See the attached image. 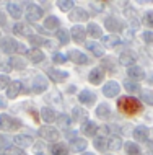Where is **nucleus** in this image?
Masks as SVG:
<instances>
[{"instance_id": "nucleus-1", "label": "nucleus", "mask_w": 153, "mask_h": 155, "mask_svg": "<svg viewBox=\"0 0 153 155\" xmlns=\"http://www.w3.org/2000/svg\"><path fill=\"white\" fill-rule=\"evenodd\" d=\"M117 106L124 114H129V116L137 114V113L142 110V103H140L137 98H132V96H122V98H119Z\"/></svg>"}, {"instance_id": "nucleus-2", "label": "nucleus", "mask_w": 153, "mask_h": 155, "mask_svg": "<svg viewBox=\"0 0 153 155\" xmlns=\"http://www.w3.org/2000/svg\"><path fill=\"white\" fill-rule=\"evenodd\" d=\"M0 126H2V129H5V131H16V129L21 127V123H20V119H15V118H11V116L2 114L0 116Z\"/></svg>"}, {"instance_id": "nucleus-3", "label": "nucleus", "mask_w": 153, "mask_h": 155, "mask_svg": "<svg viewBox=\"0 0 153 155\" xmlns=\"http://www.w3.org/2000/svg\"><path fill=\"white\" fill-rule=\"evenodd\" d=\"M0 48H2V51L5 54H13L20 49V43L16 39H13V38H3L2 43H0Z\"/></svg>"}, {"instance_id": "nucleus-4", "label": "nucleus", "mask_w": 153, "mask_h": 155, "mask_svg": "<svg viewBox=\"0 0 153 155\" xmlns=\"http://www.w3.org/2000/svg\"><path fill=\"white\" fill-rule=\"evenodd\" d=\"M39 136L43 137V139H46V140L56 142L57 139H59V131H57L56 127H52V126H43V127L39 129Z\"/></svg>"}, {"instance_id": "nucleus-5", "label": "nucleus", "mask_w": 153, "mask_h": 155, "mask_svg": "<svg viewBox=\"0 0 153 155\" xmlns=\"http://www.w3.org/2000/svg\"><path fill=\"white\" fill-rule=\"evenodd\" d=\"M26 18L30 20V21H39V20L43 18V8H39L38 5H34V3H30L26 8Z\"/></svg>"}, {"instance_id": "nucleus-6", "label": "nucleus", "mask_w": 153, "mask_h": 155, "mask_svg": "<svg viewBox=\"0 0 153 155\" xmlns=\"http://www.w3.org/2000/svg\"><path fill=\"white\" fill-rule=\"evenodd\" d=\"M67 57L72 62H75V64H80V65H85V64H88L90 62V59L85 56L81 51H77V49H72V51H69V54H67Z\"/></svg>"}, {"instance_id": "nucleus-7", "label": "nucleus", "mask_w": 153, "mask_h": 155, "mask_svg": "<svg viewBox=\"0 0 153 155\" xmlns=\"http://www.w3.org/2000/svg\"><path fill=\"white\" fill-rule=\"evenodd\" d=\"M13 142L18 149H24V147H28V145L33 144V137L28 136V134H20V136L13 137Z\"/></svg>"}, {"instance_id": "nucleus-8", "label": "nucleus", "mask_w": 153, "mask_h": 155, "mask_svg": "<svg viewBox=\"0 0 153 155\" xmlns=\"http://www.w3.org/2000/svg\"><path fill=\"white\" fill-rule=\"evenodd\" d=\"M119 91H121V87H119L116 82H107L106 85L103 87V93H104V96H109V98L117 96Z\"/></svg>"}, {"instance_id": "nucleus-9", "label": "nucleus", "mask_w": 153, "mask_h": 155, "mask_svg": "<svg viewBox=\"0 0 153 155\" xmlns=\"http://www.w3.org/2000/svg\"><path fill=\"white\" fill-rule=\"evenodd\" d=\"M46 88H47V80L46 78H44L43 75L34 77V80H33V91H34V93H43Z\"/></svg>"}, {"instance_id": "nucleus-10", "label": "nucleus", "mask_w": 153, "mask_h": 155, "mask_svg": "<svg viewBox=\"0 0 153 155\" xmlns=\"http://www.w3.org/2000/svg\"><path fill=\"white\" fill-rule=\"evenodd\" d=\"M135 61H137V57H135V54L130 52V51H124V52H121V56H119V62H121L122 65H127V67H132L135 64Z\"/></svg>"}, {"instance_id": "nucleus-11", "label": "nucleus", "mask_w": 153, "mask_h": 155, "mask_svg": "<svg viewBox=\"0 0 153 155\" xmlns=\"http://www.w3.org/2000/svg\"><path fill=\"white\" fill-rule=\"evenodd\" d=\"M104 26L107 31H121L122 30V21H119V20H116L114 16H107L104 20Z\"/></svg>"}, {"instance_id": "nucleus-12", "label": "nucleus", "mask_w": 153, "mask_h": 155, "mask_svg": "<svg viewBox=\"0 0 153 155\" xmlns=\"http://www.w3.org/2000/svg\"><path fill=\"white\" fill-rule=\"evenodd\" d=\"M103 78H104V72H103L100 67H94L88 75V80H90V83H93V85H100L103 82Z\"/></svg>"}, {"instance_id": "nucleus-13", "label": "nucleus", "mask_w": 153, "mask_h": 155, "mask_svg": "<svg viewBox=\"0 0 153 155\" xmlns=\"http://www.w3.org/2000/svg\"><path fill=\"white\" fill-rule=\"evenodd\" d=\"M78 100H80V103L90 106V104H93L94 101H96V96H94V93L90 91V90H81L80 95H78Z\"/></svg>"}, {"instance_id": "nucleus-14", "label": "nucleus", "mask_w": 153, "mask_h": 155, "mask_svg": "<svg viewBox=\"0 0 153 155\" xmlns=\"http://www.w3.org/2000/svg\"><path fill=\"white\" fill-rule=\"evenodd\" d=\"M47 75L51 77V80H52V82H56V83L64 82L65 78L69 77L67 72H64V70H57V69H49V70H47Z\"/></svg>"}, {"instance_id": "nucleus-15", "label": "nucleus", "mask_w": 153, "mask_h": 155, "mask_svg": "<svg viewBox=\"0 0 153 155\" xmlns=\"http://www.w3.org/2000/svg\"><path fill=\"white\" fill-rule=\"evenodd\" d=\"M20 91H21V82H18V80L10 82V85L7 87V96L8 98H16Z\"/></svg>"}, {"instance_id": "nucleus-16", "label": "nucleus", "mask_w": 153, "mask_h": 155, "mask_svg": "<svg viewBox=\"0 0 153 155\" xmlns=\"http://www.w3.org/2000/svg\"><path fill=\"white\" fill-rule=\"evenodd\" d=\"M7 10H8V13L11 15V18H21V15H23L21 5H20V3H15V2H8Z\"/></svg>"}, {"instance_id": "nucleus-17", "label": "nucleus", "mask_w": 153, "mask_h": 155, "mask_svg": "<svg viewBox=\"0 0 153 155\" xmlns=\"http://www.w3.org/2000/svg\"><path fill=\"white\" fill-rule=\"evenodd\" d=\"M148 134H150V131H148L147 126H137V127L134 129V137L137 140L147 142L148 140Z\"/></svg>"}, {"instance_id": "nucleus-18", "label": "nucleus", "mask_w": 153, "mask_h": 155, "mask_svg": "<svg viewBox=\"0 0 153 155\" xmlns=\"http://www.w3.org/2000/svg\"><path fill=\"white\" fill-rule=\"evenodd\" d=\"M85 36H86V30H85L83 26L77 25V26L72 28V38H73V41H77V43H83Z\"/></svg>"}, {"instance_id": "nucleus-19", "label": "nucleus", "mask_w": 153, "mask_h": 155, "mask_svg": "<svg viewBox=\"0 0 153 155\" xmlns=\"http://www.w3.org/2000/svg\"><path fill=\"white\" fill-rule=\"evenodd\" d=\"M70 20H73V21H85V20H88V13L83 8H73L70 12Z\"/></svg>"}, {"instance_id": "nucleus-20", "label": "nucleus", "mask_w": 153, "mask_h": 155, "mask_svg": "<svg viewBox=\"0 0 153 155\" xmlns=\"http://www.w3.org/2000/svg\"><path fill=\"white\" fill-rule=\"evenodd\" d=\"M28 39H30V44L34 46V49H38L39 46H51V41L46 39V38H43V36H34V35H31Z\"/></svg>"}, {"instance_id": "nucleus-21", "label": "nucleus", "mask_w": 153, "mask_h": 155, "mask_svg": "<svg viewBox=\"0 0 153 155\" xmlns=\"http://www.w3.org/2000/svg\"><path fill=\"white\" fill-rule=\"evenodd\" d=\"M26 54H28V57H30V61L34 62V64H39V62L44 61V52L41 51V49H34V48H33L31 51H28Z\"/></svg>"}, {"instance_id": "nucleus-22", "label": "nucleus", "mask_w": 153, "mask_h": 155, "mask_svg": "<svg viewBox=\"0 0 153 155\" xmlns=\"http://www.w3.org/2000/svg\"><path fill=\"white\" fill-rule=\"evenodd\" d=\"M96 131H98V127L93 121H85V123L81 124V132H83L85 136H94Z\"/></svg>"}, {"instance_id": "nucleus-23", "label": "nucleus", "mask_w": 153, "mask_h": 155, "mask_svg": "<svg viewBox=\"0 0 153 155\" xmlns=\"http://www.w3.org/2000/svg\"><path fill=\"white\" fill-rule=\"evenodd\" d=\"M103 44H106L107 48H116V46L122 44L121 38L116 35H109V36H103Z\"/></svg>"}, {"instance_id": "nucleus-24", "label": "nucleus", "mask_w": 153, "mask_h": 155, "mask_svg": "<svg viewBox=\"0 0 153 155\" xmlns=\"http://www.w3.org/2000/svg\"><path fill=\"white\" fill-rule=\"evenodd\" d=\"M127 74H129V77H130V78H134V80H142V78L145 77V72H143V70L140 69V67H137V65L129 67Z\"/></svg>"}, {"instance_id": "nucleus-25", "label": "nucleus", "mask_w": 153, "mask_h": 155, "mask_svg": "<svg viewBox=\"0 0 153 155\" xmlns=\"http://www.w3.org/2000/svg\"><path fill=\"white\" fill-rule=\"evenodd\" d=\"M70 147H72V150H75V152H83L86 149V140L80 139V137H75L73 140H70Z\"/></svg>"}, {"instance_id": "nucleus-26", "label": "nucleus", "mask_w": 153, "mask_h": 155, "mask_svg": "<svg viewBox=\"0 0 153 155\" xmlns=\"http://www.w3.org/2000/svg\"><path fill=\"white\" fill-rule=\"evenodd\" d=\"M41 116H43V119L46 123H54L57 119V113L54 110H51V108H43L41 110Z\"/></svg>"}, {"instance_id": "nucleus-27", "label": "nucleus", "mask_w": 153, "mask_h": 155, "mask_svg": "<svg viewBox=\"0 0 153 155\" xmlns=\"http://www.w3.org/2000/svg\"><path fill=\"white\" fill-rule=\"evenodd\" d=\"M60 26V21H59V18L57 16H54V15H51L49 18H46V21H44V28L46 30H57V28Z\"/></svg>"}, {"instance_id": "nucleus-28", "label": "nucleus", "mask_w": 153, "mask_h": 155, "mask_svg": "<svg viewBox=\"0 0 153 155\" xmlns=\"http://www.w3.org/2000/svg\"><path fill=\"white\" fill-rule=\"evenodd\" d=\"M86 48H88L90 52H93L96 57H104V49H103L101 44H98V43H88V44H86Z\"/></svg>"}, {"instance_id": "nucleus-29", "label": "nucleus", "mask_w": 153, "mask_h": 155, "mask_svg": "<svg viewBox=\"0 0 153 155\" xmlns=\"http://www.w3.org/2000/svg\"><path fill=\"white\" fill-rule=\"evenodd\" d=\"M86 33H90V36L93 38H103V30L96 23H90L88 28H86Z\"/></svg>"}, {"instance_id": "nucleus-30", "label": "nucleus", "mask_w": 153, "mask_h": 155, "mask_svg": "<svg viewBox=\"0 0 153 155\" xmlns=\"http://www.w3.org/2000/svg\"><path fill=\"white\" fill-rule=\"evenodd\" d=\"M51 153L52 155H69V149L64 144H54L51 145Z\"/></svg>"}, {"instance_id": "nucleus-31", "label": "nucleus", "mask_w": 153, "mask_h": 155, "mask_svg": "<svg viewBox=\"0 0 153 155\" xmlns=\"http://www.w3.org/2000/svg\"><path fill=\"white\" fill-rule=\"evenodd\" d=\"M121 147H122V140H121V137L113 136L109 140H107V150H119Z\"/></svg>"}, {"instance_id": "nucleus-32", "label": "nucleus", "mask_w": 153, "mask_h": 155, "mask_svg": "<svg viewBox=\"0 0 153 155\" xmlns=\"http://www.w3.org/2000/svg\"><path fill=\"white\" fill-rule=\"evenodd\" d=\"M124 150H126L127 155H140V149L135 142H127V144L124 145Z\"/></svg>"}, {"instance_id": "nucleus-33", "label": "nucleus", "mask_w": 153, "mask_h": 155, "mask_svg": "<svg viewBox=\"0 0 153 155\" xmlns=\"http://www.w3.org/2000/svg\"><path fill=\"white\" fill-rule=\"evenodd\" d=\"M93 145H94V149H98L100 152L107 150V139L106 137H96V139L93 140Z\"/></svg>"}, {"instance_id": "nucleus-34", "label": "nucleus", "mask_w": 153, "mask_h": 155, "mask_svg": "<svg viewBox=\"0 0 153 155\" xmlns=\"http://www.w3.org/2000/svg\"><path fill=\"white\" fill-rule=\"evenodd\" d=\"M109 114H111L109 106H107L106 103H101L100 106H98V110H96V116L98 118H109Z\"/></svg>"}, {"instance_id": "nucleus-35", "label": "nucleus", "mask_w": 153, "mask_h": 155, "mask_svg": "<svg viewBox=\"0 0 153 155\" xmlns=\"http://www.w3.org/2000/svg\"><path fill=\"white\" fill-rule=\"evenodd\" d=\"M57 5H59V8L62 12H69L73 8L75 2H73V0H60V2H57Z\"/></svg>"}, {"instance_id": "nucleus-36", "label": "nucleus", "mask_w": 153, "mask_h": 155, "mask_svg": "<svg viewBox=\"0 0 153 155\" xmlns=\"http://www.w3.org/2000/svg\"><path fill=\"white\" fill-rule=\"evenodd\" d=\"M57 38H59V41L62 44H69V41H70V35L67 30H59L57 31Z\"/></svg>"}, {"instance_id": "nucleus-37", "label": "nucleus", "mask_w": 153, "mask_h": 155, "mask_svg": "<svg viewBox=\"0 0 153 155\" xmlns=\"http://www.w3.org/2000/svg\"><path fill=\"white\" fill-rule=\"evenodd\" d=\"M13 31H15V35H24V33L30 31V28H28V25H24V23H16L13 26Z\"/></svg>"}, {"instance_id": "nucleus-38", "label": "nucleus", "mask_w": 153, "mask_h": 155, "mask_svg": "<svg viewBox=\"0 0 153 155\" xmlns=\"http://www.w3.org/2000/svg\"><path fill=\"white\" fill-rule=\"evenodd\" d=\"M142 21H143V25H147L148 28H153V10H148L147 13L143 15Z\"/></svg>"}, {"instance_id": "nucleus-39", "label": "nucleus", "mask_w": 153, "mask_h": 155, "mask_svg": "<svg viewBox=\"0 0 153 155\" xmlns=\"http://www.w3.org/2000/svg\"><path fill=\"white\" fill-rule=\"evenodd\" d=\"M140 98H142V101H145L147 104H153V95L150 93V91L142 90V93H140Z\"/></svg>"}, {"instance_id": "nucleus-40", "label": "nucleus", "mask_w": 153, "mask_h": 155, "mask_svg": "<svg viewBox=\"0 0 153 155\" xmlns=\"http://www.w3.org/2000/svg\"><path fill=\"white\" fill-rule=\"evenodd\" d=\"M124 87H126L127 91H139V85L134 80H126L124 82Z\"/></svg>"}, {"instance_id": "nucleus-41", "label": "nucleus", "mask_w": 153, "mask_h": 155, "mask_svg": "<svg viewBox=\"0 0 153 155\" xmlns=\"http://www.w3.org/2000/svg\"><path fill=\"white\" fill-rule=\"evenodd\" d=\"M52 61L56 62V64H64V62L67 61V56H64L62 52H56L52 56Z\"/></svg>"}, {"instance_id": "nucleus-42", "label": "nucleus", "mask_w": 153, "mask_h": 155, "mask_svg": "<svg viewBox=\"0 0 153 155\" xmlns=\"http://www.w3.org/2000/svg\"><path fill=\"white\" fill-rule=\"evenodd\" d=\"M57 121H59L60 126H65V127L70 124V118L67 114H57Z\"/></svg>"}, {"instance_id": "nucleus-43", "label": "nucleus", "mask_w": 153, "mask_h": 155, "mask_svg": "<svg viewBox=\"0 0 153 155\" xmlns=\"http://www.w3.org/2000/svg\"><path fill=\"white\" fill-rule=\"evenodd\" d=\"M0 149H10V139L7 136H0Z\"/></svg>"}, {"instance_id": "nucleus-44", "label": "nucleus", "mask_w": 153, "mask_h": 155, "mask_svg": "<svg viewBox=\"0 0 153 155\" xmlns=\"http://www.w3.org/2000/svg\"><path fill=\"white\" fill-rule=\"evenodd\" d=\"M8 85H10V78L5 74H0V88H5Z\"/></svg>"}, {"instance_id": "nucleus-45", "label": "nucleus", "mask_w": 153, "mask_h": 155, "mask_svg": "<svg viewBox=\"0 0 153 155\" xmlns=\"http://www.w3.org/2000/svg\"><path fill=\"white\" fill-rule=\"evenodd\" d=\"M142 38H143V41H145V43H148V44L153 43V33H151V31H145V33L142 35Z\"/></svg>"}, {"instance_id": "nucleus-46", "label": "nucleus", "mask_w": 153, "mask_h": 155, "mask_svg": "<svg viewBox=\"0 0 153 155\" xmlns=\"http://www.w3.org/2000/svg\"><path fill=\"white\" fill-rule=\"evenodd\" d=\"M7 155H23L21 149H16V147H10L7 150Z\"/></svg>"}, {"instance_id": "nucleus-47", "label": "nucleus", "mask_w": 153, "mask_h": 155, "mask_svg": "<svg viewBox=\"0 0 153 155\" xmlns=\"http://www.w3.org/2000/svg\"><path fill=\"white\" fill-rule=\"evenodd\" d=\"M5 106H7V101H5V98L0 95V108H5Z\"/></svg>"}, {"instance_id": "nucleus-48", "label": "nucleus", "mask_w": 153, "mask_h": 155, "mask_svg": "<svg viewBox=\"0 0 153 155\" xmlns=\"http://www.w3.org/2000/svg\"><path fill=\"white\" fill-rule=\"evenodd\" d=\"M73 116H75V118H80V116H81L80 108H75V110H73Z\"/></svg>"}, {"instance_id": "nucleus-49", "label": "nucleus", "mask_w": 153, "mask_h": 155, "mask_svg": "<svg viewBox=\"0 0 153 155\" xmlns=\"http://www.w3.org/2000/svg\"><path fill=\"white\" fill-rule=\"evenodd\" d=\"M3 25H5V15L0 12V26H3Z\"/></svg>"}, {"instance_id": "nucleus-50", "label": "nucleus", "mask_w": 153, "mask_h": 155, "mask_svg": "<svg viewBox=\"0 0 153 155\" xmlns=\"http://www.w3.org/2000/svg\"><path fill=\"white\" fill-rule=\"evenodd\" d=\"M147 155H153V152H148V153H147Z\"/></svg>"}, {"instance_id": "nucleus-51", "label": "nucleus", "mask_w": 153, "mask_h": 155, "mask_svg": "<svg viewBox=\"0 0 153 155\" xmlns=\"http://www.w3.org/2000/svg\"><path fill=\"white\" fill-rule=\"evenodd\" d=\"M83 155H93V153H83Z\"/></svg>"}, {"instance_id": "nucleus-52", "label": "nucleus", "mask_w": 153, "mask_h": 155, "mask_svg": "<svg viewBox=\"0 0 153 155\" xmlns=\"http://www.w3.org/2000/svg\"><path fill=\"white\" fill-rule=\"evenodd\" d=\"M36 155H44V153H36Z\"/></svg>"}, {"instance_id": "nucleus-53", "label": "nucleus", "mask_w": 153, "mask_h": 155, "mask_svg": "<svg viewBox=\"0 0 153 155\" xmlns=\"http://www.w3.org/2000/svg\"><path fill=\"white\" fill-rule=\"evenodd\" d=\"M0 129H2V126H0Z\"/></svg>"}]
</instances>
